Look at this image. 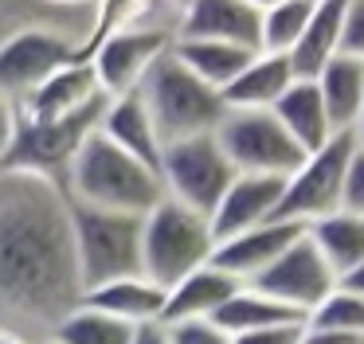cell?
Listing matches in <instances>:
<instances>
[{"instance_id": "1", "label": "cell", "mask_w": 364, "mask_h": 344, "mask_svg": "<svg viewBox=\"0 0 364 344\" xmlns=\"http://www.w3.org/2000/svg\"><path fill=\"white\" fill-rule=\"evenodd\" d=\"M79 301L82 281L63 188L9 176L0 192V309L51 333Z\"/></svg>"}, {"instance_id": "2", "label": "cell", "mask_w": 364, "mask_h": 344, "mask_svg": "<svg viewBox=\"0 0 364 344\" xmlns=\"http://www.w3.org/2000/svg\"><path fill=\"white\" fill-rule=\"evenodd\" d=\"M63 195L82 208H102V211H126V215H149L161 200L157 168L141 164L137 156H129L126 149H118L114 141H106L102 133L87 141L75 156V164L63 176Z\"/></svg>"}, {"instance_id": "3", "label": "cell", "mask_w": 364, "mask_h": 344, "mask_svg": "<svg viewBox=\"0 0 364 344\" xmlns=\"http://www.w3.org/2000/svg\"><path fill=\"white\" fill-rule=\"evenodd\" d=\"M215 247L220 242H215L212 219L168 195L141 219V274L161 289H173L188 274L212 266Z\"/></svg>"}, {"instance_id": "4", "label": "cell", "mask_w": 364, "mask_h": 344, "mask_svg": "<svg viewBox=\"0 0 364 344\" xmlns=\"http://www.w3.org/2000/svg\"><path fill=\"white\" fill-rule=\"evenodd\" d=\"M137 94H141L165 145L168 141H184V137H208L228 117L223 94L212 90L208 82H200L184 63L173 59V51L149 70V78L141 82Z\"/></svg>"}, {"instance_id": "5", "label": "cell", "mask_w": 364, "mask_h": 344, "mask_svg": "<svg viewBox=\"0 0 364 344\" xmlns=\"http://www.w3.org/2000/svg\"><path fill=\"white\" fill-rule=\"evenodd\" d=\"M71 242H75V266H79L82 294L98 289L106 281L134 278L141 274V219L126 211H102L71 203Z\"/></svg>"}, {"instance_id": "6", "label": "cell", "mask_w": 364, "mask_h": 344, "mask_svg": "<svg viewBox=\"0 0 364 344\" xmlns=\"http://www.w3.org/2000/svg\"><path fill=\"white\" fill-rule=\"evenodd\" d=\"M106 102L95 106V109H87V114L63 117V122H28V117L20 114L16 145H12V153H9V161H4L0 172H4V176L48 180V184L63 188V176H67V168L75 164L79 149L98 133V122H102Z\"/></svg>"}, {"instance_id": "7", "label": "cell", "mask_w": 364, "mask_h": 344, "mask_svg": "<svg viewBox=\"0 0 364 344\" xmlns=\"http://www.w3.org/2000/svg\"><path fill=\"white\" fill-rule=\"evenodd\" d=\"M353 149H356V133H337L329 145L309 153L294 168V176H286V192L274 219L294 227H309L317 219L333 215V211H345V176H348Z\"/></svg>"}, {"instance_id": "8", "label": "cell", "mask_w": 364, "mask_h": 344, "mask_svg": "<svg viewBox=\"0 0 364 344\" xmlns=\"http://www.w3.org/2000/svg\"><path fill=\"white\" fill-rule=\"evenodd\" d=\"M228 164L239 176H294L306 153L290 141L270 109H228L215 129Z\"/></svg>"}, {"instance_id": "9", "label": "cell", "mask_w": 364, "mask_h": 344, "mask_svg": "<svg viewBox=\"0 0 364 344\" xmlns=\"http://www.w3.org/2000/svg\"><path fill=\"white\" fill-rule=\"evenodd\" d=\"M157 176L168 200L184 203L200 215H212L215 203L228 192V184L235 180V168L228 164L215 133H208V137L168 141L165 153H161Z\"/></svg>"}, {"instance_id": "10", "label": "cell", "mask_w": 364, "mask_h": 344, "mask_svg": "<svg viewBox=\"0 0 364 344\" xmlns=\"http://www.w3.org/2000/svg\"><path fill=\"white\" fill-rule=\"evenodd\" d=\"M173 43H176V31L168 23L141 20V23H129V28L114 31L87 63L95 67L98 86H102L106 98H126V94L141 90L149 70L173 51Z\"/></svg>"}, {"instance_id": "11", "label": "cell", "mask_w": 364, "mask_h": 344, "mask_svg": "<svg viewBox=\"0 0 364 344\" xmlns=\"http://www.w3.org/2000/svg\"><path fill=\"white\" fill-rule=\"evenodd\" d=\"M79 63V39H67L48 28H24L0 43V98L24 102L51 75Z\"/></svg>"}, {"instance_id": "12", "label": "cell", "mask_w": 364, "mask_h": 344, "mask_svg": "<svg viewBox=\"0 0 364 344\" xmlns=\"http://www.w3.org/2000/svg\"><path fill=\"white\" fill-rule=\"evenodd\" d=\"M247 286L270 294L274 301H282L286 309L298 313L301 321H309L341 281H337V274L329 270V262L317 254V247L309 242V235L301 231V239L294 242L267 274H259V278L247 281Z\"/></svg>"}, {"instance_id": "13", "label": "cell", "mask_w": 364, "mask_h": 344, "mask_svg": "<svg viewBox=\"0 0 364 344\" xmlns=\"http://www.w3.org/2000/svg\"><path fill=\"white\" fill-rule=\"evenodd\" d=\"M306 227H294V223H282V219H270L262 227H251L243 235H231L215 247V258L212 266H220L223 274H231L235 281H255L259 274H267L294 242L301 239Z\"/></svg>"}, {"instance_id": "14", "label": "cell", "mask_w": 364, "mask_h": 344, "mask_svg": "<svg viewBox=\"0 0 364 344\" xmlns=\"http://www.w3.org/2000/svg\"><path fill=\"white\" fill-rule=\"evenodd\" d=\"M259 28L262 12L247 0H188L176 20V39H212L259 51Z\"/></svg>"}, {"instance_id": "15", "label": "cell", "mask_w": 364, "mask_h": 344, "mask_svg": "<svg viewBox=\"0 0 364 344\" xmlns=\"http://www.w3.org/2000/svg\"><path fill=\"white\" fill-rule=\"evenodd\" d=\"M282 192H286V180L282 176H239L228 184L223 200L215 203L212 219V231H215V242L231 239V235H243L251 227H262L274 219L278 203H282Z\"/></svg>"}, {"instance_id": "16", "label": "cell", "mask_w": 364, "mask_h": 344, "mask_svg": "<svg viewBox=\"0 0 364 344\" xmlns=\"http://www.w3.org/2000/svg\"><path fill=\"white\" fill-rule=\"evenodd\" d=\"M106 94L98 86V75L87 59L63 67L59 75H51L40 90H32L24 102H20V114L28 122H63V117L87 114V109L102 106Z\"/></svg>"}, {"instance_id": "17", "label": "cell", "mask_w": 364, "mask_h": 344, "mask_svg": "<svg viewBox=\"0 0 364 344\" xmlns=\"http://www.w3.org/2000/svg\"><path fill=\"white\" fill-rule=\"evenodd\" d=\"M165 297H168V289H161L145 274H134V278H118L98 289H87L82 305L110 313V317L126 321L129 328H149L165 321Z\"/></svg>"}, {"instance_id": "18", "label": "cell", "mask_w": 364, "mask_h": 344, "mask_svg": "<svg viewBox=\"0 0 364 344\" xmlns=\"http://www.w3.org/2000/svg\"><path fill=\"white\" fill-rule=\"evenodd\" d=\"M98 133H102L106 141H114L118 149H126L129 156H137L141 164H149V168L161 164L165 141H161L157 125H153L149 109H145V102H141V94H126V98L106 102Z\"/></svg>"}, {"instance_id": "19", "label": "cell", "mask_w": 364, "mask_h": 344, "mask_svg": "<svg viewBox=\"0 0 364 344\" xmlns=\"http://www.w3.org/2000/svg\"><path fill=\"white\" fill-rule=\"evenodd\" d=\"M243 281H235L231 274H223L220 266H204V270L188 274L184 281H176L165 297V321L161 325H192V321H215V313L223 309L235 289Z\"/></svg>"}, {"instance_id": "20", "label": "cell", "mask_w": 364, "mask_h": 344, "mask_svg": "<svg viewBox=\"0 0 364 344\" xmlns=\"http://www.w3.org/2000/svg\"><path fill=\"white\" fill-rule=\"evenodd\" d=\"M270 114L278 117V125L290 133V141L306 156L337 137V129H333V122H329V109H325L321 94H317V82H306V78H298V82L278 98V106L270 109Z\"/></svg>"}, {"instance_id": "21", "label": "cell", "mask_w": 364, "mask_h": 344, "mask_svg": "<svg viewBox=\"0 0 364 344\" xmlns=\"http://www.w3.org/2000/svg\"><path fill=\"white\" fill-rule=\"evenodd\" d=\"M298 82L290 67V55H267L259 51L243 70L235 75V82L223 90V106L228 109H274L290 86Z\"/></svg>"}, {"instance_id": "22", "label": "cell", "mask_w": 364, "mask_h": 344, "mask_svg": "<svg viewBox=\"0 0 364 344\" xmlns=\"http://www.w3.org/2000/svg\"><path fill=\"white\" fill-rule=\"evenodd\" d=\"M345 16H348V0H314V16H309L306 36H301V43L290 51V67L298 78L314 82L325 63L341 55Z\"/></svg>"}, {"instance_id": "23", "label": "cell", "mask_w": 364, "mask_h": 344, "mask_svg": "<svg viewBox=\"0 0 364 344\" xmlns=\"http://www.w3.org/2000/svg\"><path fill=\"white\" fill-rule=\"evenodd\" d=\"M317 94H321L329 122L337 133H356V122L364 114V63L337 55L321 67V75L314 78Z\"/></svg>"}, {"instance_id": "24", "label": "cell", "mask_w": 364, "mask_h": 344, "mask_svg": "<svg viewBox=\"0 0 364 344\" xmlns=\"http://www.w3.org/2000/svg\"><path fill=\"white\" fill-rule=\"evenodd\" d=\"M259 51L251 47H235V43H212V39H176L173 43V59L184 63L200 82H208L212 90H228L235 82V75L255 59Z\"/></svg>"}, {"instance_id": "25", "label": "cell", "mask_w": 364, "mask_h": 344, "mask_svg": "<svg viewBox=\"0 0 364 344\" xmlns=\"http://www.w3.org/2000/svg\"><path fill=\"white\" fill-rule=\"evenodd\" d=\"M306 235L317 247V254L329 262V270L337 274V281L364 262V215H356V211H333V215L309 223Z\"/></svg>"}, {"instance_id": "26", "label": "cell", "mask_w": 364, "mask_h": 344, "mask_svg": "<svg viewBox=\"0 0 364 344\" xmlns=\"http://www.w3.org/2000/svg\"><path fill=\"white\" fill-rule=\"evenodd\" d=\"M298 313L286 309L282 301H274L270 294L255 286H239L235 294L223 301V309L215 313L212 325L228 336H243V333H259V328H274V325H298Z\"/></svg>"}, {"instance_id": "27", "label": "cell", "mask_w": 364, "mask_h": 344, "mask_svg": "<svg viewBox=\"0 0 364 344\" xmlns=\"http://www.w3.org/2000/svg\"><path fill=\"white\" fill-rule=\"evenodd\" d=\"M48 340H55V344H134L137 328H129L126 321H118V317H110V313L90 309V305L79 301L48 333Z\"/></svg>"}, {"instance_id": "28", "label": "cell", "mask_w": 364, "mask_h": 344, "mask_svg": "<svg viewBox=\"0 0 364 344\" xmlns=\"http://www.w3.org/2000/svg\"><path fill=\"white\" fill-rule=\"evenodd\" d=\"M314 16V0H282L270 12H262V28H259V51L267 55H290L301 43Z\"/></svg>"}, {"instance_id": "29", "label": "cell", "mask_w": 364, "mask_h": 344, "mask_svg": "<svg viewBox=\"0 0 364 344\" xmlns=\"http://www.w3.org/2000/svg\"><path fill=\"white\" fill-rule=\"evenodd\" d=\"M309 321H317V325H333V328H345V333H356L364 336V297L360 294H348V289H333L329 297H325V305L314 313Z\"/></svg>"}, {"instance_id": "30", "label": "cell", "mask_w": 364, "mask_h": 344, "mask_svg": "<svg viewBox=\"0 0 364 344\" xmlns=\"http://www.w3.org/2000/svg\"><path fill=\"white\" fill-rule=\"evenodd\" d=\"M168 344H231L228 333L212 325V321H192V325H168Z\"/></svg>"}, {"instance_id": "31", "label": "cell", "mask_w": 364, "mask_h": 344, "mask_svg": "<svg viewBox=\"0 0 364 344\" xmlns=\"http://www.w3.org/2000/svg\"><path fill=\"white\" fill-rule=\"evenodd\" d=\"M341 55L364 63V0H348L345 36H341Z\"/></svg>"}, {"instance_id": "32", "label": "cell", "mask_w": 364, "mask_h": 344, "mask_svg": "<svg viewBox=\"0 0 364 344\" xmlns=\"http://www.w3.org/2000/svg\"><path fill=\"white\" fill-rule=\"evenodd\" d=\"M345 211L364 215V145L356 141L353 161H348V176H345Z\"/></svg>"}, {"instance_id": "33", "label": "cell", "mask_w": 364, "mask_h": 344, "mask_svg": "<svg viewBox=\"0 0 364 344\" xmlns=\"http://www.w3.org/2000/svg\"><path fill=\"white\" fill-rule=\"evenodd\" d=\"M301 328H306V321H298V325H274V328H259V333L231 336V344H301Z\"/></svg>"}, {"instance_id": "34", "label": "cell", "mask_w": 364, "mask_h": 344, "mask_svg": "<svg viewBox=\"0 0 364 344\" xmlns=\"http://www.w3.org/2000/svg\"><path fill=\"white\" fill-rule=\"evenodd\" d=\"M16 133H20V106L9 98H0V168H4L12 145H16Z\"/></svg>"}, {"instance_id": "35", "label": "cell", "mask_w": 364, "mask_h": 344, "mask_svg": "<svg viewBox=\"0 0 364 344\" xmlns=\"http://www.w3.org/2000/svg\"><path fill=\"white\" fill-rule=\"evenodd\" d=\"M301 344H364V336L345 333V328H333V325H317V321H306Z\"/></svg>"}, {"instance_id": "36", "label": "cell", "mask_w": 364, "mask_h": 344, "mask_svg": "<svg viewBox=\"0 0 364 344\" xmlns=\"http://www.w3.org/2000/svg\"><path fill=\"white\" fill-rule=\"evenodd\" d=\"M341 289H348V294H360V297H364V262L353 266V270L341 278Z\"/></svg>"}, {"instance_id": "37", "label": "cell", "mask_w": 364, "mask_h": 344, "mask_svg": "<svg viewBox=\"0 0 364 344\" xmlns=\"http://www.w3.org/2000/svg\"><path fill=\"white\" fill-rule=\"evenodd\" d=\"M134 344H168L165 325H149V328H137V340Z\"/></svg>"}, {"instance_id": "38", "label": "cell", "mask_w": 364, "mask_h": 344, "mask_svg": "<svg viewBox=\"0 0 364 344\" xmlns=\"http://www.w3.org/2000/svg\"><path fill=\"white\" fill-rule=\"evenodd\" d=\"M184 4H188V0H157V12H165V16H168V23L176 28V20H181Z\"/></svg>"}, {"instance_id": "39", "label": "cell", "mask_w": 364, "mask_h": 344, "mask_svg": "<svg viewBox=\"0 0 364 344\" xmlns=\"http://www.w3.org/2000/svg\"><path fill=\"white\" fill-rule=\"evenodd\" d=\"M0 344H36V340H28V336H20L16 328H4V325H0Z\"/></svg>"}, {"instance_id": "40", "label": "cell", "mask_w": 364, "mask_h": 344, "mask_svg": "<svg viewBox=\"0 0 364 344\" xmlns=\"http://www.w3.org/2000/svg\"><path fill=\"white\" fill-rule=\"evenodd\" d=\"M48 4H59V8H98V0H48Z\"/></svg>"}, {"instance_id": "41", "label": "cell", "mask_w": 364, "mask_h": 344, "mask_svg": "<svg viewBox=\"0 0 364 344\" xmlns=\"http://www.w3.org/2000/svg\"><path fill=\"white\" fill-rule=\"evenodd\" d=\"M247 4L255 8V12H270L274 4H282V0H247Z\"/></svg>"}, {"instance_id": "42", "label": "cell", "mask_w": 364, "mask_h": 344, "mask_svg": "<svg viewBox=\"0 0 364 344\" xmlns=\"http://www.w3.org/2000/svg\"><path fill=\"white\" fill-rule=\"evenodd\" d=\"M356 141L364 145V114H360V122H356Z\"/></svg>"}, {"instance_id": "43", "label": "cell", "mask_w": 364, "mask_h": 344, "mask_svg": "<svg viewBox=\"0 0 364 344\" xmlns=\"http://www.w3.org/2000/svg\"><path fill=\"white\" fill-rule=\"evenodd\" d=\"M36 344H55V340H48V336H43V340H36Z\"/></svg>"}]
</instances>
